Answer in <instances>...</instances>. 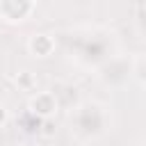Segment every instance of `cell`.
<instances>
[{
	"label": "cell",
	"mask_w": 146,
	"mask_h": 146,
	"mask_svg": "<svg viewBox=\"0 0 146 146\" xmlns=\"http://www.w3.org/2000/svg\"><path fill=\"white\" fill-rule=\"evenodd\" d=\"M30 112H32L34 116L43 119V121L52 119V116L57 114V98H55V94H50V91H39V94H34V96L30 98Z\"/></svg>",
	"instance_id": "obj_1"
},
{
	"label": "cell",
	"mask_w": 146,
	"mask_h": 146,
	"mask_svg": "<svg viewBox=\"0 0 146 146\" xmlns=\"http://www.w3.org/2000/svg\"><path fill=\"white\" fill-rule=\"evenodd\" d=\"M27 48H30V52L36 55V57H48V55H52V50H55V39H52L50 34H34V36H30Z\"/></svg>",
	"instance_id": "obj_2"
},
{
	"label": "cell",
	"mask_w": 146,
	"mask_h": 146,
	"mask_svg": "<svg viewBox=\"0 0 146 146\" xmlns=\"http://www.w3.org/2000/svg\"><path fill=\"white\" fill-rule=\"evenodd\" d=\"M16 82H18L21 87H25V89H27V87H32L34 78H32V73H30V71H21V73L16 75Z\"/></svg>",
	"instance_id": "obj_3"
},
{
	"label": "cell",
	"mask_w": 146,
	"mask_h": 146,
	"mask_svg": "<svg viewBox=\"0 0 146 146\" xmlns=\"http://www.w3.org/2000/svg\"><path fill=\"white\" fill-rule=\"evenodd\" d=\"M5 123H7V110L0 105V125H5Z\"/></svg>",
	"instance_id": "obj_4"
}]
</instances>
